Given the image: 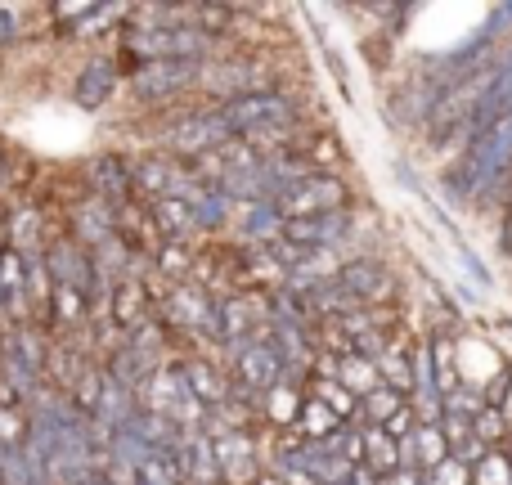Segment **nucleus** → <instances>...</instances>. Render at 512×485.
<instances>
[{"mask_svg": "<svg viewBox=\"0 0 512 485\" xmlns=\"http://www.w3.org/2000/svg\"><path fill=\"white\" fill-rule=\"evenodd\" d=\"M342 427L346 423L324 405V400L306 396V400H301V409H297V427H292V432H297L301 441H310V445H328L337 432H342Z\"/></svg>", "mask_w": 512, "mask_h": 485, "instance_id": "obj_19", "label": "nucleus"}, {"mask_svg": "<svg viewBox=\"0 0 512 485\" xmlns=\"http://www.w3.org/2000/svg\"><path fill=\"white\" fill-rule=\"evenodd\" d=\"M149 221L162 243H189L198 234L194 207H189L185 198H158V203H149Z\"/></svg>", "mask_w": 512, "mask_h": 485, "instance_id": "obj_15", "label": "nucleus"}, {"mask_svg": "<svg viewBox=\"0 0 512 485\" xmlns=\"http://www.w3.org/2000/svg\"><path fill=\"white\" fill-rule=\"evenodd\" d=\"M508 176H512V117L495 122L472 144H463L459 162L445 171V189L454 198H481Z\"/></svg>", "mask_w": 512, "mask_h": 485, "instance_id": "obj_1", "label": "nucleus"}, {"mask_svg": "<svg viewBox=\"0 0 512 485\" xmlns=\"http://www.w3.org/2000/svg\"><path fill=\"white\" fill-rule=\"evenodd\" d=\"M306 396L324 400V405L333 409V414L342 418V423H355V414H360V400H355L351 391H346L337 378H328V373H310V382H306Z\"/></svg>", "mask_w": 512, "mask_h": 485, "instance_id": "obj_23", "label": "nucleus"}, {"mask_svg": "<svg viewBox=\"0 0 512 485\" xmlns=\"http://www.w3.org/2000/svg\"><path fill=\"white\" fill-rule=\"evenodd\" d=\"M472 432H477V441L486 445V450H504V441H508V418H504V409H495V405H481L477 409V418H472Z\"/></svg>", "mask_w": 512, "mask_h": 485, "instance_id": "obj_25", "label": "nucleus"}, {"mask_svg": "<svg viewBox=\"0 0 512 485\" xmlns=\"http://www.w3.org/2000/svg\"><path fill=\"white\" fill-rule=\"evenodd\" d=\"M203 90H212V95L225 99H239V95H261V90H279V81H274V72L265 68V63L256 59H221V63H207L203 68Z\"/></svg>", "mask_w": 512, "mask_h": 485, "instance_id": "obj_8", "label": "nucleus"}, {"mask_svg": "<svg viewBox=\"0 0 512 485\" xmlns=\"http://www.w3.org/2000/svg\"><path fill=\"white\" fill-rule=\"evenodd\" d=\"M221 108V122L230 126L234 140L256 131H274V126H297L301 122V104L288 95V90H261V95H239V99H225Z\"/></svg>", "mask_w": 512, "mask_h": 485, "instance_id": "obj_3", "label": "nucleus"}, {"mask_svg": "<svg viewBox=\"0 0 512 485\" xmlns=\"http://www.w3.org/2000/svg\"><path fill=\"white\" fill-rule=\"evenodd\" d=\"M355 216L351 212H324V216H301V221H283V243H297L306 252H328V247H342L351 234Z\"/></svg>", "mask_w": 512, "mask_h": 485, "instance_id": "obj_12", "label": "nucleus"}, {"mask_svg": "<svg viewBox=\"0 0 512 485\" xmlns=\"http://www.w3.org/2000/svg\"><path fill=\"white\" fill-rule=\"evenodd\" d=\"M499 409H504V418H508V427H512V378H508V391H504V405H499Z\"/></svg>", "mask_w": 512, "mask_h": 485, "instance_id": "obj_35", "label": "nucleus"}, {"mask_svg": "<svg viewBox=\"0 0 512 485\" xmlns=\"http://www.w3.org/2000/svg\"><path fill=\"white\" fill-rule=\"evenodd\" d=\"M333 485H351V477H346V481H333Z\"/></svg>", "mask_w": 512, "mask_h": 485, "instance_id": "obj_37", "label": "nucleus"}, {"mask_svg": "<svg viewBox=\"0 0 512 485\" xmlns=\"http://www.w3.org/2000/svg\"><path fill=\"white\" fill-rule=\"evenodd\" d=\"M405 405H409V396H400V391H391V387H378V391H369V396L360 400L355 423H360V427H387L391 414H400Z\"/></svg>", "mask_w": 512, "mask_h": 485, "instance_id": "obj_24", "label": "nucleus"}, {"mask_svg": "<svg viewBox=\"0 0 512 485\" xmlns=\"http://www.w3.org/2000/svg\"><path fill=\"white\" fill-rule=\"evenodd\" d=\"M382 485H427V472H418V468H400V472H391Z\"/></svg>", "mask_w": 512, "mask_h": 485, "instance_id": "obj_32", "label": "nucleus"}, {"mask_svg": "<svg viewBox=\"0 0 512 485\" xmlns=\"http://www.w3.org/2000/svg\"><path fill=\"white\" fill-rule=\"evenodd\" d=\"M117 86H122V72H117L113 54H95L90 63H81L77 77H72V104L81 113H104L113 104Z\"/></svg>", "mask_w": 512, "mask_h": 485, "instance_id": "obj_11", "label": "nucleus"}, {"mask_svg": "<svg viewBox=\"0 0 512 485\" xmlns=\"http://www.w3.org/2000/svg\"><path fill=\"white\" fill-rule=\"evenodd\" d=\"M90 301H86V292H77V288H50V306H45V324H54L59 333H77V328H86L90 324Z\"/></svg>", "mask_w": 512, "mask_h": 485, "instance_id": "obj_18", "label": "nucleus"}, {"mask_svg": "<svg viewBox=\"0 0 512 485\" xmlns=\"http://www.w3.org/2000/svg\"><path fill=\"white\" fill-rule=\"evenodd\" d=\"M230 23H234V9L230 5H194V27H198V32H207L212 41H221Z\"/></svg>", "mask_w": 512, "mask_h": 485, "instance_id": "obj_27", "label": "nucleus"}, {"mask_svg": "<svg viewBox=\"0 0 512 485\" xmlns=\"http://www.w3.org/2000/svg\"><path fill=\"white\" fill-rule=\"evenodd\" d=\"M185 463H189V485H221V463H216V445L207 432L185 436Z\"/></svg>", "mask_w": 512, "mask_h": 485, "instance_id": "obj_21", "label": "nucleus"}, {"mask_svg": "<svg viewBox=\"0 0 512 485\" xmlns=\"http://www.w3.org/2000/svg\"><path fill=\"white\" fill-rule=\"evenodd\" d=\"M427 485H472V463L445 459L441 468H432V472H427Z\"/></svg>", "mask_w": 512, "mask_h": 485, "instance_id": "obj_28", "label": "nucleus"}, {"mask_svg": "<svg viewBox=\"0 0 512 485\" xmlns=\"http://www.w3.org/2000/svg\"><path fill=\"white\" fill-rule=\"evenodd\" d=\"M283 378H288V369H283L279 351L265 342V333L252 337V342H243L239 351H230V382L243 391V396H252V400L270 396Z\"/></svg>", "mask_w": 512, "mask_h": 485, "instance_id": "obj_7", "label": "nucleus"}, {"mask_svg": "<svg viewBox=\"0 0 512 485\" xmlns=\"http://www.w3.org/2000/svg\"><path fill=\"white\" fill-rule=\"evenodd\" d=\"M68 230L86 252H95V247L117 239V207L99 203V198H86V203H77L68 212Z\"/></svg>", "mask_w": 512, "mask_h": 485, "instance_id": "obj_14", "label": "nucleus"}, {"mask_svg": "<svg viewBox=\"0 0 512 485\" xmlns=\"http://www.w3.org/2000/svg\"><path fill=\"white\" fill-rule=\"evenodd\" d=\"M499 256H504V261H512V207H508L504 225H499Z\"/></svg>", "mask_w": 512, "mask_h": 485, "instance_id": "obj_33", "label": "nucleus"}, {"mask_svg": "<svg viewBox=\"0 0 512 485\" xmlns=\"http://www.w3.org/2000/svg\"><path fill=\"white\" fill-rule=\"evenodd\" d=\"M18 32H23V27H18V9L0 5V50H9V45L18 41Z\"/></svg>", "mask_w": 512, "mask_h": 485, "instance_id": "obj_31", "label": "nucleus"}, {"mask_svg": "<svg viewBox=\"0 0 512 485\" xmlns=\"http://www.w3.org/2000/svg\"><path fill=\"white\" fill-rule=\"evenodd\" d=\"M81 185H86L90 198H99V203L108 207H131V162L122 158V153H99V158H90L86 167H81Z\"/></svg>", "mask_w": 512, "mask_h": 485, "instance_id": "obj_10", "label": "nucleus"}, {"mask_svg": "<svg viewBox=\"0 0 512 485\" xmlns=\"http://www.w3.org/2000/svg\"><path fill=\"white\" fill-rule=\"evenodd\" d=\"M360 468H369L378 481H387L391 472L405 468V463H400V441H391L382 427H364V463Z\"/></svg>", "mask_w": 512, "mask_h": 485, "instance_id": "obj_20", "label": "nucleus"}, {"mask_svg": "<svg viewBox=\"0 0 512 485\" xmlns=\"http://www.w3.org/2000/svg\"><path fill=\"white\" fill-rule=\"evenodd\" d=\"M351 485H382V481L373 477L369 468H355V472H351Z\"/></svg>", "mask_w": 512, "mask_h": 485, "instance_id": "obj_34", "label": "nucleus"}, {"mask_svg": "<svg viewBox=\"0 0 512 485\" xmlns=\"http://www.w3.org/2000/svg\"><path fill=\"white\" fill-rule=\"evenodd\" d=\"M454 256H459V261H463V270H468L472 279H477V288H495V279H490V270L477 261V252H468V247H463V243H454Z\"/></svg>", "mask_w": 512, "mask_h": 485, "instance_id": "obj_30", "label": "nucleus"}, {"mask_svg": "<svg viewBox=\"0 0 512 485\" xmlns=\"http://www.w3.org/2000/svg\"><path fill=\"white\" fill-rule=\"evenodd\" d=\"M337 283L360 310H391L400 301V279L382 256H351L337 265Z\"/></svg>", "mask_w": 512, "mask_h": 485, "instance_id": "obj_6", "label": "nucleus"}, {"mask_svg": "<svg viewBox=\"0 0 512 485\" xmlns=\"http://www.w3.org/2000/svg\"><path fill=\"white\" fill-rule=\"evenodd\" d=\"M216 445V463H221V485H256L270 472L261 445H256V432H221L212 436Z\"/></svg>", "mask_w": 512, "mask_h": 485, "instance_id": "obj_9", "label": "nucleus"}, {"mask_svg": "<svg viewBox=\"0 0 512 485\" xmlns=\"http://www.w3.org/2000/svg\"><path fill=\"white\" fill-rule=\"evenodd\" d=\"M176 364H180L185 387L194 391V400L207 409V414H216V409L230 400L234 382H230V373H225L216 360H207V355H185V360H176Z\"/></svg>", "mask_w": 512, "mask_h": 485, "instance_id": "obj_13", "label": "nucleus"}, {"mask_svg": "<svg viewBox=\"0 0 512 485\" xmlns=\"http://www.w3.org/2000/svg\"><path fill=\"white\" fill-rule=\"evenodd\" d=\"M234 221H239V234H243V243L248 247H270V243H279V234H283V216H279V207L274 203L239 207Z\"/></svg>", "mask_w": 512, "mask_h": 485, "instance_id": "obj_17", "label": "nucleus"}, {"mask_svg": "<svg viewBox=\"0 0 512 485\" xmlns=\"http://www.w3.org/2000/svg\"><path fill=\"white\" fill-rule=\"evenodd\" d=\"M472 485H512V463L504 459V450H486L472 463Z\"/></svg>", "mask_w": 512, "mask_h": 485, "instance_id": "obj_26", "label": "nucleus"}, {"mask_svg": "<svg viewBox=\"0 0 512 485\" xmlns=\"http://www.w3.org/2000/svg\"><path fill=\"white\" fill-rule=\"evenodd\" d=\"M203 68L207 63H144L126 77L135 104L144 108H167L176 99H185L189 90H203Z\"/></svg>", "mask_w": 512, "mask_h": 485, "instance_id": "obj_5", "label": "nucleus"}, {"mask_svg": "<svg viewBox=\"0 0 512 485\" xmlns=\"http://www.w3.org/2000/svg\"><path fill=\"white\" fill-rule=\"evenodd\" d=\"M414 427H418V414H414V405H405L400 414H391V423L382 427V432H387L391 441H409V436H414Z\"/></svg>", "mask_w": 512, "mask_h": 485, "instance_id": "obj_29", "label": "nucleus"}, {"mask_svg": "<svg viewBox=\"0 0 512 485\" xmlns=\"http://www.w3.org/2000/svg\"><path fill=\"white\" fill-rule=\"evenodd\" d=\"M149 270L158 274L167 288H180L198 274V252L194 243H158V252L149 256Z\"/></svg>", "mask_w": 512, "mask_h": 485, "instance_id": "obj_16", "label": "nucleus"}, {"mask_svg": "<svg viewBox=\"0 0 512 485\" xmlns=\"http://www.w3.org/2000/svg\"><path fill=\"white\" fill-rule=\"evenodd\" d=\"M351 185L337 171H306L288 194L279 198V216L283 221H301V216H324V212H351Z\"/></svg>", "mask_w": 512, "mask_h": 485, "instance_id": "obj_4", "label": "nucleus"}, {"mask_svg": "<svg viewBox=\"0 0 512 485\" xmlns=\"http://www.w3.org/2000/svg\"><path fill=\"white\" fill-rule=\"evenodd\" d=\"M504 459L512 463V432H508V441H504Z\"/></svg>", "mask_w": 512, "mask_h": 485, "instance_id": "obj_36", "label": "nucleus"}, {"mask_svg": "<svg viewBox=\"0 0 512 485\" xmlns=\"http://www.w3.org/2000/svg\"><path fill=\"white\" fill-rule=\"evenodd\" d=\"M373 364H378L382 387L400 391V396H414V364H409V346L405 342H396V337H391L387 351H382Z\"/></svg>", "mask_w": 512, "mask_h": 485, "instance_id": "obj_22", "label": "nucleus"}, {"mask_svg": "<svg viewBox=\"0 0 512 485\" xmlns=\"http://www.w3.org/2000/svg\"><path fill=\"white\" fill-rule=\"evenodd\" d=\"M234 135L221 122V108H189V113H171L158 126V144L167 158L176 162H203L216 149H225Z\"/></svg>", "mask_w": 512, "mask_h": 485, "instance_id": "obj_2", "label": "nucleus"}]
</instances>
